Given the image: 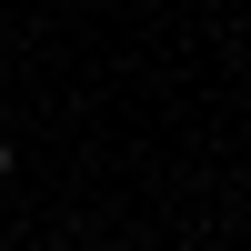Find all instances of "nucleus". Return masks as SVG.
I'll list each match as a JSON object with an SVG mask.
<instances>
[{"label":"nucleus","instance_id":"obj_1","mask_svg":"<svg viewBox=\"0 0 251 251\" xmlns=\"http://www.w3.org/2000/svg\"><path fill=\"white\" fill-rule=\"evenodd\" d=\"M0 181H10V141H0Z\"/></svg>","mask_w":251,"mask_h":251}]
</instances>
